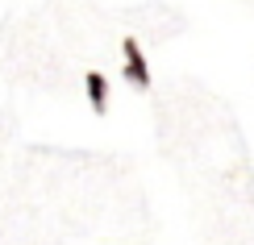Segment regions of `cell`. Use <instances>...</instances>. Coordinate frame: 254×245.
I'll use <instances>...</instances> for the list:
<instances>
[{
  "instance_id": "obj_1",
  "label": "cell",
  "mask_w": 254,
  "mask_h": 245,
  "mask_svg": "<svg viewBox=\"0 0 254 245\" xmlns=\"http://www.w3.org/2000/svg\"><path fill=\"white\" fill-rule=\"evenodd\" d=\"M121 54H125V79L133 83L137 92H150V62H146V54H142V46H137L133 38H125L121 42Z\"/></svg>"
},
{
  "instance_id": "obj_2",
  "label": "cell",
  "mask_w": 254,
  "mask_h": 245,
  "mask_svg": "<svg viewBox=\"0 0 254 245\" xmlns=\"http://www.w3.org/2000/svg\"><path fill=\"white\" fill-rule=\"evenodd\" d=\"M83 88H88V104H92V112H109V79L100 75V71H88L83 75Z\"/></svg>"
}]
</instances>
